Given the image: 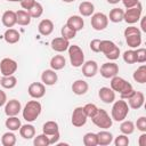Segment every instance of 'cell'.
Listing matches in <instances>:
<instances>
[{"label": "cell", "instance_id": "9c48e42d", "mask_svg": "<svg viewBox=\"0 0 146 146\" xmlns=\"http://www.w3.org/2000/svg\"><path fill=\"white\" fill-rule=\"evenodd\" d=\"M17 62L14 60L13 58H3L0 62V74L2 76H8V75H14V73L17 71Z\"/></svg>", "mask_w": 146, "mask_h": 146}, {"label": "cell", "instance_id": "7dc6e473", "mask_svg": "<svg viewBox=\"0 0 146 146\" xmlns=\"http://www.w3.org/2000/svg\"><path fill=\"white\" fill-rule=\"evenodd\" d=\"M35 3V0H21V6L24 10H29Z\"/></svg>", "mask_w": 146, "mask_h": 146}, {"label": "cell", "instance_id": "b9f144b4", "mask_svg": "<svg viewBox=\"0 0 146 146\" xmlns=\"http://www.w3.org/2000/svg\"><path fill=\"white\" fill-rule=\"evenodd\" d=\"M83 111H84V113H86L87 117H90V119H91V117L97 113L98 107H97L95 104L88 103V104H86V105L83 106Z\"/></svg>", "mask_w": 146, "mask_h": 146}, {"label": "cell", "instance_id": "bcb514c9", "mask_svg": "<svg viewBox=\"0 0 146 146\" xmlns=\"http://www.w3.org/2000/svg\"><path fill=\"white\" fill-rule=\"evenodd\" d=\"M90 49L94 52H99L100 51V40L99 39H94L90 41Z\"/></svg>", "mask_w": 146, "mask_h": 146}, {"label": "cell", "instance_id": "7a4b0ae2", "mask_svg": "<svg viewBox=\"0 0 146 146\" xmlns=\"http://www.w3.org/2000/svg\"><path fill=\"white\" fill-rule=\"evenodd\" d=\"M41 111H42V106H41L40 102L30 100L26 103V105L24 106V108L22 111L23 119L27 122H33L39 117V115L41 114Z\"/></svg>", "mask_w": 146, "mask_h": 146}, {"label": "cell", "instance_id": "d6986e66", "mask_svg": "<svg viewBox=\"0 0 146 146\" xmlns=\"http://www.w3.org/2000/svg\"><path fill=\"white\" fill-rule=\"evenodd\" d=\"M58 80V75L54 70H44L41 74V81L44 86H54Z\"/></svg>", "mask_w": 146, "mask_h": 146}, {"label": "cell", "instance_id": "5b68a950", "mask_svg": "<svg viewBox=\"0 0 146 146\" xmlns=\"http://www.w3.org/2000/svg\"><path fill=\"white\" fill-rule=\"evenodd\" d=\"M100 51L110 60H115L120 56V48L111 40H100Z\"/></svg>", "mask_w": 146, "mask_h": 146}, {"label": "cell", "instance_id": "52a82bcc", "mask_svg": "<svg viewBox=\"0 0 146 146\" xmlns=\"http://www.w3.org/2000/svg\"><path fill=\"white\" fill-rule=\"evenodd\" d=\"M67 51H68L71 65L73 67H81L82 64L84 63V54H83V50L78 44H70Z\"/></svg>", "mask_w": 146, "mask_h": 146}, {"label": "cell", "instance_id": "4316f807", "mask_svg": "<svg viewBox=\"0 0 146 146\" xmlns=\"http://www.w3.org/2000/svg\"><path fill=\"white\" fill-rule=\"evenodd\" d=\"M65 65H66V59L63 55H55L50 59V67L54 71H59V70L64 68Z\"/></svg>", "mask_w": 146, "mask_h": 146}, {"label": "cell", "instance_id": "c3c4849f", "mask_svg": "<svg viewBox=\"0 0 146 146\" xmlns=\"http://www.w3.org/2000/svg\"><path fill=\"white\" fill-rule=\"evenodd\" d=\"M123 6L128 9V8H132L135 6H137L139 3V0H121Z\"/></svg>", "mask_w": 146, "mask_h": 146}, {"label": "cell", "instance_id": "f5cc1de1", "mask_svg": "<svg viewBox=\"0 0 146 146\" xmlns=\"http://www.w3.org/2000/svg\"><path fill=\"white\" fill-rule=\"evenodd\" d=\"M108 3H111V5H116V3H119L121 0H106Z\"/></svg>", "mask_w": 146, "mask_h": 146}, {"label": "cell", "instance_id": "d4e9b609", "mask_svg": "<svg viewBox=\"0 0 146 146\" xmlns=\"http://www.w3.org/2000/svg\"><path fill=\"white\" fill-rule=\"evenodd\" d=\"M18 131H19L21 137L24 138V139H32L35 136V128H34V125H32L30 123L21 125Z\"/></svg>", "mask_w": 146, "mask_h": 146}, {"label": "cell", "instance_id": "484cf974", "mask_svg": "<svg viewBox=\"0 0 146 146\" xmlns=\"http://www.w3.org/2000/svg\"><path fill=\"white\" fill-rule=\"evenodd\" d=\"M97 140H98V145L100 146H107L113 141V135L107 131L106 129L97 132Z\"/></svg>", "mask_w": 146, "mask_h": 146}, {"label": "cell", "instance_id": "f6af8a7d", "mask_svg": "<svg viewBox=\"0 0 146 146\" xmlns=\"http://www.w3.org/2000/svg\"><path fill=\"white\" fill-rule=\"evenodd\" d=\"M135 128H137L141 132H146V117L145 116H140L139 119H137Z\"/></svg>", "mask_w": 146, "mask_h": 146}, {"label": "cell", "instance_id": "ee69618b", "mask_svg": "<svg viewBox=\"0 0 146 146\" xmlns=\"http://www.w3.org/2000/svg\"><path fill=\"white\" fill-rule=\"evenodd\" d=\"M114 145L115 146H128L129 145V138L127 135H119L114 139Z\"/></svg>", "mask_w": 146, "mask_h": 146}, {"label": "cell", "instance_id": "f546056e", "mask_svg": "<svg viewBox=\"0 0 146 146\" xmlns=\"http://www.w3.org/2000/svg\"><path fill=\"white\" fill-rule=\"evenodd\" d=\"M42 132L47 136H51V135H55V133L59 132L58 123L55 122V121H47L42 127Z\"/></svg>", "mask_w": 146, "mask_h": 146}, {"label": "cell", "instance_id": "5bb4252c", "mask_svg": "<svg viewBox=\"0 0 146 146\" xmlns=\"http://www.w3.org/2000/svg\"><path fill=\"white\" fill-rule=\"evenodd\" d=\"M21 111H22V105L21 102L17 99L7 100V103L5 104V114L7 116H16Z\"/></svg>", "mask_w": 146, "mask_h": 146}, {"label": "cell", "instance_id": "8d00e7d4", "mask_svg": "<svg viewBox=\"0 0 146 146\" xmlns=\"http://www.w3.org/2000/svg\"><path fill=\"white\" fill-rule=\"evenodd\" d=\"M27 11H29L31 18H39L43 14V7H42V5L40 2L35 1V3L32 6V8L29 9Z\"/></svg>", "mask_w": 146, "mask_h": 146}, {"label": "cell", "instance_id": "e0dca14e", "mask_svg": "<svg viewBox=\"0 0 146 146\" xmlns=\"http://www.w3.org/2000/svg\"><path fill=\"white\" fill-rule=\"evenodd\" d=\"M98 97L105 104H111L115 100V91H113L110 87H102L98 90Z\"/></svg>", "mask_w": 146, "mask_h": 146}, {"label": "cell", "instance_id": "816d5d0a", "mask_svg": "<svg viewBox=\"0 0 146 146\" xmlns=\"http://www.w3.org/2000/svg\"><path fill=\"white\" fill-rule=\"evenodd\" d=\"M145 21H146V17H140V27H141V31L143 32H146V25H145Z\"/></svg>", "mask_w": 146, "mask_h": 146}, {"label": "cell", "instance_id": "8992f818", "mask_svg": "<svg viewBox=\"0 0 146 146\" xmlns=\"http://www.w3.org/2000/svg\"><path fill=\"white\" fill-rule=\"evenodd\" d=\"M91 121H92V123H94L96 127H98V128H100V129H108V128H111L112 124H113L112 117H111L110 114H108L105 110H103V108H98L97 113L91 117Z\"/></svg>", "mask_w": 146, "mask_h": 146}, {"label": "cell", "instance_id": "cb8c5ba5", "mask_svg": "<svg viewBox=\"0 0 146 146\" xmlns=\"http://www.w3.org/2000/svg\"><path fill=\"white\" fill-rule=\"evenodd\" d=\"M3 39L7 43H10V44H14V43H17L21 39V34L17 30L10 27V29H7L5 34H3Z\"/></svg>", "mask_w": 146, "mask_h": 146}, {"label": "cell", "instance_id": "d590c367", "mask_svg": "<svg viewBox=\"0 0 146 146\" xmlns=\"http://www.w3.org/2000/svg\"><path fill=\"white\" fill-rule=\"evenodd\" d=\"M120 131L123 133V135H131L133 131H135V123L130 120H123L121 121V124H120Z\"/></svg>", "mask_w": 146, "mask_h": 146}, {"label": "cell", "instance_id": "8fae6325", "mask_svg": "<svg viewBox=\"0 0 146 146\" xmlns=\"http://www.w3.org/2000/svg\"><path fill=\"white\" fill-rule=\"evenodd\" d=\"M119 73V65L114 62L104 63L100 66V75L105 79H111Z\"/></svg>", "mask_w": 146, "mask_h": 146}, {"label": "cell", "instance_id": "1f68e13d", "mask_svg": "<svg viewBox=\"0 0 146 146\" xmlns=\"http://www.w3.org/2000/svg\"><path fill=\"white\" fill-rule=\"evenodd\" d=\"M133 80L138 83H146V65H141L139 66L135 72H133V75H132Z\"/></svg>", "mask_w": 146, "mask_h": 146}, {"label": "cell", "instance_id": "f907efd6", "mask_svg": "<svg viewBox=\"0 0 146 146\" xmlns=\"http://www.w3.org/2000/svg\"><path fill=\"white\" fill-rule=\"evenodd\" d=\"M138 144H139V146H146V132H143L139 136Z\"/></svg>", "mask_w": 146, "mask_h": 146}, {"label": "cell", "instance_id": "3957f363", "mask_svg": "<svg viewBox=\"0 0 146 146\" xmlns=\"http://www.w3.org/2000/svg\"><path fill=\"white\" fill-rule=\"evenodd\" d=\"M113 106L111 110V117L112 120L116 121V122H121L123 120L127 119L128 114H129V105L124 99H120V100H115L113 102Z\"/></svg>", "mask_w": 146, "mask_h": 146}, {"label": "cell", "instance_id": "e575fe53", "mask_svg": "<svg viewBox=\"0 0 146 146\" xmlns=\"http://www.w3.org/2000/svg\"><path fill=\"white\" fill-rule=\"evenodd\" d=\"M17 141V138L15 136V133L13 131H8V132H5L1 137V144L3 146H14Z\"/></svg>", "mask_w": 146, "mask_h": 146}, {"label": "cell", "instance_id": "4dcf8cb0", "mask_svg": "<svg viewBox=\"0 0 146 146\" xmlns=\"http://www.w3.org/2000/svg\"><path fill=\"white\" fill-rule=\"evenodd\" d=\"M5 125L10 131H18L22 123H21V120L16 115V116H8V119L5 121Z\"/></svg>", "mask_w": 146, "mask_h": 146}, {"label": "cell", "instance_id": "60d3db41", "mask_svg": "<svg viewBox=\"0 0 146 146\" xmlns=\"http://www.w3.org/2000/svg\"><path fill=\"white\" fill-rule=\"evenodd\" d=\"M123 60L127 64H135L136 63V52L133 49L125 50L123 52Z\"/></svg>", "mask_w": 146, "mask_h": 146}, {"label": "cell", "instance_id": "9f6ffc18", "mask_svg": "<svg viewBox=\"0 0 146 146\" xmlns=\"http://www.w3.org/2000/svg\"><path fill=\"white\" fill-rule=\"evenodd\" d=\"M0 79H1V78H0Z\"/></svg>", "mask_w": 146, "mask_h": 146}, {"label": "cell", "instance_id": "603a6c76", "mask_svg": "<svg viewBox=\"0 0 146 146\" xmlns=\"http://www.w3.org/2000/svg\"><path fill=\"white\" fill-rule=\"evenodd\" d=\"M88 89H89V84H88V82L84 81V80L79 79V80H75V81L72 83V91H73V94H75V95H78V96L84 95V94L88 91Z\"/></svg>", "mask_w": 146, "mask_h": 146}, {"label": "cell", "instance_id": "f35d334b", "mask_svg": "<svg viewBox=\"0 0 146 146\" xmlns=\"http://www.w3.org/2000/svg\"><path fill=\"white\" fill-rule=\"evenodd\" d=\"M33 144H34V146H49L50 145L49 139H48V136L44 135L43 132L41 135H38L36 137L34 136Z\"/></svg>", "mask_w": 146, "mask_h": 146}, {"label": "cell", "instance_id": "f1b7e54d", "mask_svg": "<svg viewBox=\"0 0 146 146\" xmlns=\"http://www.w3.org/2000/svg\"><path fill=\"white\" fill-rule=\"evenodd\" d=\"M16 17H17V24L21 25V26H26L31 23V16L29 14L27 10H24V9H21V10H17L16 11Z\"/></svg>", "mask_w": 146, "mask_h": 146}, {"label": "cell", "instance_id": "7bdbcfd3", "mask_svg": "<svg viewBox=\"0 0 146 146\" xmlns=\"http://www.w3.org/2000/svg\"><path fill=\"white\" fill-rule=\"evenodd\" d=\"M136 52V63H145L146 62V49L145 48H137Z\"/></svg>", "mask_w": 146, "mask_h": 146}, {"label": "cell", "instance_id": "ac0fdd59", "mask_svg": "<svg viewBox=\"0 0 146 146\" xmlns=\"http://www.w3.org/2000/svg\"><path fill=\"white\" fill-rule=\"evenodd\" d=\"M98 72V64L95 60H87L82 64V74L86 78H92Z\"/></svg>", "mask_w": 146, "mask_h": 146}, {"label": "cell", "instance_id": "83f0119b", "mask_svg": "<svg viewBox=\"0 0 146 146\" xmlns=\"http://www.w3.org/2000/svg\"><path fill=\"white\" fill-rule=\"evenodd\" d=\"M95 11V6L92 2H89V1H83L79 5V13L81 16H84V17H89L94 14Z\"/></svg>", "mask_w": 146, "mask_h": 146}, {"label": "cell", "instance_id": "ffe728a7", "mask_svg": "<svg viewBox=\"0 0 146 146\" xmlns=\"http://www.w3.org/2000/svg\"><path fill=\"white\" fill-rule=\"evenodd\" d=\"M1 22H2L3 26H6V27H8V29L13 27L15 24H17L16 11H13V10H6V11L2 14Z\"/></svg>", "mask_w": 146, "mask_h": 146}, {"label": "cell", "instance_id": "836d02e7", "mask_svg": "<svg viewBox=\"0 0 146 146\" xmlns=\"http://www.w3.org/2000/svg\"><path fill=\"white\" fill-rule=\"evenodd\" d=\"M123 15H124V10L121 8H113L110 11V15L107 16L108 19L113 23H120L123 21Z\"/></svg>", "mask_w": 146, "mask_h": 146}, {"label": "cell", "instance_id": "ba28073f", "mask_svg": "<svg viewBox=\"0 0 146 146\" xmlns=\"http://www.w3.org/2000/svg\"><path fill=\"white\" fill-rule=\"evenodd\" d=\"M141 13H143V6L141 3L139 2L137 6L132 7V8H128L125 11H124V15H123V21L128 24H135L137 23L140 17H141Z\"/></svg>", "mask_w": 146, "mask_h": 146}, {"label": "cell", "instance_id": "44dd1931", "mask_svg": "<svg viewBox=\"0 0 146 146\" xmlns=\"http://www.w3.org/2000/svg\"><path fill=\"white\" fill-rule=\"evenodd\" d=\"M38 31H39V33L41 35H44V36L50 35L52 33V31H54V23H52V21L48 19V18L42 19L39 23V25H38Z\"/></svg>", "mask_w": 146, "mask_h": 146}, {"label": "cell", "instance_id": "ab89813d", "mask_svg": "<svg viewBox=\"0 0 146 146\" xmlns=\"http://www.w3.org/2000/svg\"><path fill=\"white\" fill-rule=\"evenodd\" d=\"M60 33H62V36L67 39V40H71L73 38H75V35H76V32L73 29H71L68 25H66V24L63 25V27L60 30Z\"/></svg>", "mask_w": 146, "mask_h": 146}, {"label": "cell", "instance_id": "9a60e30c", "mask_svg": "<svg viewBox=\"0 0 146 146\" xmlns=\"http://www.w3.org/2000/svg\"><path fill=\"white\" fill-rule=\"evenodd\" d=\"M50 46H51V49L57 51V52H64L68 49V46H70V40L63 38V36H58V38H55L51 40L50 42Z\"/></svg>", "mask_w": 146, "mask_h": 146}, {"label": "cell", "instance_id": "7c38bea8", "mask_svg": "<svg viewBox=\"0 0 146 146\" xmlns=\"http://www.w3.org/2000/svg\"><path fill=\"white\" fill-rule=\"evenodd\" d=\"M87 115L83 111V107L79 106V107H75L73 113H72V119H71V122L74 127L76 128H80V127H83L87 122Z\"/></svg>", "mask_w": 146, "mask_h": 146}, {"label": "cell", "instance_id": "30bf717a", "mask_svg": "<svg viewBox=\"0 0 146 146\" xmlns=\"http://www.w3.org/2000/svg\"><path fill=\"white\" fill-rule=\"evenodd\" d=\"M108 25V17L104 13H96L91 15V27L96 31H103Z\"/></svg>", "mask_w": 146, "mask_h": 146}, {"label": "cell", "instance_id": "277c9868", "mask_svg": "<svg viewBox=\"0 0 146 146\" xmlns=\"http://www.w3.org/2000/svg\"><path fill=\"white\" fill-rule=\"evenodd\" d=\"M124 38L130 48H138L141 44V31L133 25L128 26L124 30Z\"/></svg>", "mask_w": 146, "mask_h": 146}, {"label": "cell", "instance_id": "d6a6232c", "mask_svg": "<svg viewBox=\"0 0 146 146\" xmlns=\"http://www.w3.org/2000/svg\"><path fill=\"white\" fill-rule=\"evenodd\" d=\"M0 84L5 89H13L17 84V79L15 75H8V76H2L0 79Z\"/></svg>", "mask_w": 146, "mask_h": 146}, {"label": "cell", "instance_id": "db71d44e", "mask_svg": "<svg viewBox=\"0 0 146 146\" xmlns=\"http://www.w3.org/2000/svg\"><path fill=\"white\" fill-rule=\"evenodd\" d=\"M62 1H64V2H66V3H71V2H73V1H75V0H62Z\"/></svg>", "mask_w": 146, "mask_h": 146}, {"label": "cell", "instance_id": "7402d4cb", "mask_svg": "<svg viewBox=\"0 0 146 146\" xmlns=\"http://www.w3.org/2000/svg\"><path fill=\"white\" fill-rule=\"evenodd\" d=\"M66 25H68L71 29H73L75 32H79L83 29L84 26V21L81 16L79 15H73V16H70L67 22H66Z\"/></svg>", "mask_w": 146, "mask_h": 146}, {"label": "cell", "instance_id": "4fadbf2b", "mask_svg": "<svg viewBox=\"0 0 146 146\" xmlns=\"http://www.w3.org/2000/svg\"><path fill=\"white\" fill-rule=\"evenodd\" d=\"M29 95L34 99H40L46 94V87L42 82H32L27 88Z\"/></svg>", "mask_w": 146, "mask_h": 146}, {"label": "cell", "instance_id": "2e32d148", "mask_svg": "<svg viewBox=\"0 0 146 146\" xmlns=\"http://www.w3.org/2000/svg\"><path fill=\"white\" fill-rule=\"evenodd\" d=\"M128 100V105L129 107L133 108V110H138L143 105H144V102H145V96L141 91H136L133 92V95L127 99Z\"/></svg>", "mask_w": 146, "mask_h": 146}, {"label": "cell", "instance_id": "11a10c76", "mask_svg": "<svg viewBox=\"0 0 146 146\" xmlns=\"http://www.w3.org/2000/svg\"><path fill=\"white\" fill-rule=\"evenodd\" d=\"M7 1H10V2H21V0H7Z\"/></svg>", "mask_w": 146, "mask_h": 146}, {"label": "cell", "instance_id": "74e56055", "mask_svg": "<svg viewBox=\"0 0 146 146\" xmlns=\"http://www.w3.org/2000/svg\"><path fill=\"white\" fill-rule=\"evenodd\" d=\"M83 145L84 146H97L98 145L97 133H95V132H87L83 136Z\"/></svg>", "mask_w": 146, "mask_h": 146}, {"label": "cell", "instance_id": "6da1fadb", "mask_svg": "<svg viewBox=\"0 0 146 146\" xmlns=\"http://www.w3.org/2000/svg\"><path fill=\"white\" fill-rule=\"evenodd\" d=\"M111 89L115 92H119L121 99H125V100L130 98L135 92L131 83L119 75L111 78Z\"/></svg>", "mask_w": 146, "mask_h": 146}, {"label": "cell", "instance_id": "681fc988", "mask_svg": "<svg viewBox=\"0 0 146 146\" xmlns=\"http://www.w3.org/2000/svg\"><path fill=\"white\" fill-rule=\"evenodd\" d=\"M6 103H7V95L3 90H0V107L5 106Z\"/></svg>", "mask_w": 146, "mask_h": 146}]
</instances>
